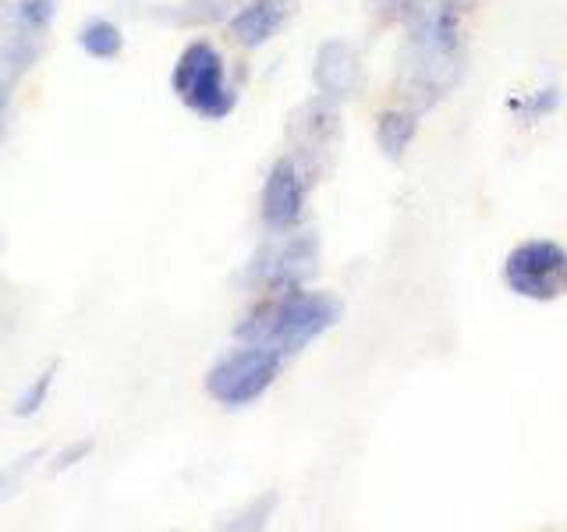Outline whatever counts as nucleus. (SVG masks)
I'll return each mask as SVG.
<instances>
[{"label": "nucleus", "instance_id": "nucleus-1", "mask_svg": "<svg viewBox=\"0 0 567 532\" xmlns=\"http://www.w3.org/2000/svg\"><path fill=\"white\" fill-rule=\"evenodd\" d=\"M404 11L412 14V35L401 58V93L408 100L433 103L457 82L465 61L457 8L440 0H404Z\"/></svg>", "mask_w": 567, "mask_h": 532}, {"label": "nucleus", "instance_id": "nucleus-2", "mask_svg": "<svg viewBox=\"0 0 567 532\" xmlns=\"http://www.w3.org/2000/svg\"><path fill=\"white\" fill-rule=\"evenodd\" d=\"M344 306L341 298L330 291H270V298H262L259 306L248 313L235 337L245 345H262L274 348L284 359H291L301 348H309L316 337H323L330 327H337Z\"/></svg>", "mask_w": 567, "mask_h": 532}, {"label": "nucleus", "instance_id": "nucleus-3", "mask_svg": "<svg viewBox=\"0 0 567 532\" xmlns=\"http://www.w3.org/2000/svg\"><path fill=\"white\" fill-rule=\"evenodd\" d=\"M171 89L192 114L224 121L238 106V89L227 79L224 53L209 40H192L171 68Z\"/></svg>", "mask_w": 567, "mask_h": 532}, {"label": "nucleus", "instance_id": "nucleus-4", "mask_svg": "<svg viewBox=\"0 0 567 532\" xmlns=\"http://www.w3.org/2000/svg\"><path fill=\"white\" fill-rule=\"evenodd\" d=\"M280 366L284 355H277L274 348L241 341V348H230L209 366L206 395L213 401H220L224 408H245L274 387V380L280 377Z\"/></svg>", "mask_w": 567, "mask_h": 532}, {"label": "nucleus", "instance_id": "nucleus-5", "mask_svg": "<svg viewBox=\"0 0 567 532\" xmlns=\"http://www.w3.org/2000/svg\"><path fill=\"white\" fill-rule=\"evenodd\" d=\"M288 139H291L295 164L309 182H316L333 164L337 146H341V114H337V103L327 96L301 103L288 117Z\"/></svg>", "mask_w": 567, "mask_h": 532}, {"label": "nucleus", "instance_id": "nucleus-6", "mask_svg": "<svg viewBox=\"0 0 567 532\" xmlns=\"http://www.w3.org/2000/svg\"><path fill=\"white\" fill-rule=\"evenodd\" d=\"M266 242L256 259L248 263V280L259 284L262 291H291L306 288L319 270V238L301 231V235H284Z\"/></svg>", "mask_w": 567, "mask_h": 532}, {"label": "nucleus", "instance_id": "nucleus-7", "mask_svg": "<svg viewBox=\"0 0 567 532\" xmlns=\"http://www.w3.org/2000/svg\"><path fill=\"white\" fill-rule=\"evenodd\" d=\"M567 253L557 242H522L504 263V280L514 295L549 301L564 280Z\"/></svg>", "mask_w": 567, "mask_h": 532}, {"label": "nucleus", "instance_id": "nucleus-8", "mask_svg": "<svg viewBox=\"0 0 567 532\" xmlns=\"http://www.w3.org/2000/svg\"><path fill=\"white\" fill-rule=\"evenodd\" d=\"M306 192H309V177L301 174L295 156L291 153L280 156L270 167V174H266V185H262V200H259L262 224L270 231L298 227L301 213H306Z\"/></svg>", "mask_w": 567, "mask_h": 532}, {"label": "nucleus", "instance_id": "nucleus-9", "mask_svg": "<svg viewBox=\"0 0 567 532\" xmlns=\"http://www.w3.org/2000/svg\"><path fill=\"white\" fill-rule=\"evenodd\" d=\"M295 14H298V0H245L227 18V32L238 47L256 50L288 29L295 22Z\"/></svg>", "mask_w": 567, "mask_h": 532}, {"label": "nucleus", "instance_id": "nucleus-10", "mask_svg": "<svg viewBox=\"0 0 567 532\" xmlns=\"http://www.w3.org/2000/svg\"><path fill=\"white\" fill-rule=\"evenodd\" d=\"M312 82L319 89V96L327 100H348L359 93L362 85V64L359 53H354L344 40H330L319 47L316 64H312Z\"/></svg>", "mask_w": 567, "mask_h": 532}, {"label": "nucleus", "instance_id": "nucleus-11", "mask_svg": "<svg viewBox=\"0 0 567 532\" xmlns=\"http://www.w3.org/2000/svg\"><path fill=\"white\" fill-rule=\"evenodd\" d=\"M79 47L93 61H114L124 50V32L111 22V18H89L79 29Z\"/></svg>", "mask_w": 567, "mask_h": 532}, {"label": "nucleus", "instance_id": "nucleus-12", "mask_svg": "<svg viewBox=\"0 0 567 532\" xmlns=\"http://www.w3.org/2000/svg\"><path fill=\"white\" fill-rule=\"evenodd\" d=\"M415 132H419V121L408 111H383L377 117V142H380L383 156H390V160L404 156V150L412 146Z\"/></svg>", "mask_w": 567, "mask_h": 532}, {"label": "nucleus", "instance_id": "nucleus-13", "mask_svg": "<svg viewBox=\"0 0 567 532\" xmlns=\"http://www.w3.org/2000/svg\"><path fill=\"white\" fill-rule=\"evenodd\" d=\"M238 0H185L177 4V11L171 14L177 25H213L235 11Z\"/></svg>", "mask_w": 567, "mask_h": 532}, {"label": "nucleus", "instance_id": "nucleus-14", "mask_svg": "<svg viewBox=\"0 0 567 532\" xmlns=\"http://www.w3.org/2000/svg\"><path fill=\"white\" fill-rule=\"evenodd\" d=\"M53 377H58V362H50L40 377H35L22 395H18V401H14V416L18 419H32L40 408L47 405V398H50V390H53Z\"/></svg>", "mask_w": 567, "mask_h": 532}, {"label": "nucleus", "instance_id": "nucleus-15", "mask_svg": "<svg viewBox=\"0 0 567 532\" xmlns=\"http://www.w3.org/2000/svg\"><path fill=\"white\" fill-rule=\"evenodd\" d=\"M58 8H61V0H18V4H14V18L25 29L47 35L50 25H53V18H58Z\"/></svg>", "mask_w": 567, "mask_h": 532}, {"label": "nucleus", "instance_id": "nucleus-16", "mask_svg": "<svg viewBox=\"0 0 567 532\" xmlns=\"http://www.w3.org/2000/svg\"><path fill=\"white\" fill-rule=\"evenodd\" d=\"M93 451V440H79L75 448H68V451H61V458H58V466H53V472H61V469H71V466H79V461Z\"/></svg>", "mask_w": 567, "mask_h": 532}, {"label": "nucleus", "instance_id": "nucleus-17", "mask_svg": "<svg viewBox=\"0 0 567 532\" xmlns=\"http://www.w3.org/2000/svg\"><path fill=\"white\" fill-rule=\"evenodd\" d=\"M8 103H11V82L0 79V121H4V114H8Z\"/></svg>", "mask_w": 567, "mask_h": 532}, {"label": "nucleus", "instance_id": "nucleus-18", "mask_svg": "<svg viewBox=\"0 0 567 532\" xmlns=\"http://www.w3.org/2000/svg\"><path fill=\"white\" fill-rule=\"evenodd\" d=\"M440 4H447V8H461V4H468V0H440Z\"/></svg>", "mask_w": 567, "mask_h": 532}, {"label": "nucleus", "instance_id": "nucleus-19", "mask_svg": "<svg viewBox=\"0 0 567 532\" xmlns=\"http://www.w3.org/2000/svg\"><path fill=\"white\" fill-rule=\"evenodd\" d=\"M564 284H567V266H564Z\"/></svg>", "mask_w": 567, "mask_h": 532}]
</instances>
